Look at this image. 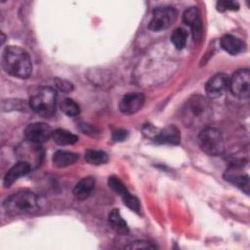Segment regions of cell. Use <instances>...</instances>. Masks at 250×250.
Returning <instances> with one entry per match:
<instances>
[{
	"instance_id": "obj_1",
	"label": "cell",
	"mask_w": 250,
	"mask_h": 250,
	"mask_svg": "<svg viewBox=\"0 0 250 250\" xmlns=\"http://www.w3.org/2000/svg\"><path fill=\"white\" fill-rule=\"evenodd\" d=\"M2 66L7 73L19 78H27L32 71L28 53L19 46H8L2 54Z\"/></svg>"
},
{
	"instance_id": "obj_2",
	"label": "cell",
	"mask_w": 250,
	"mask_h": 250,
	"mask_svg": "<svg viewBox=\"0 0 250 250\" xmlns=\"http://www.w3.org/2000/svg\"><path fill=\"white\" fill-rule=\"evenodd\" d=\"M3 207L10 215L34 213L39 207L38 197L31 191H18L6 198L3 202Z\"/></svg>"
},
{
	"instance_id": "obj_3",
	"label": "cell",
	"mask_w": 250,
	"mask_h": 250,
	"mask_svg": "<svg viewBox=\"0 0 250 250\" xmlns=\"http://www.w3.org/2000/svg\"><path fill=\"white\" fill-rule=\"evenodd\" d=\"M29 105L37 114L49 117L55 114L57 107V91L52 87H41L32 94Z\"/></svg>"
},
{
	"instance_id": "obj_4",
	"label": "cell",
	"mask_w": 250,
	"mask_h": 250,
	"mask_svg": "<svg viewBox=\"0 0 250 250\" xmlns=\"http://www.w3.org/2000/svg\"><path fill=\"white\" fill-rule=\"evenodd\" d=\"M210 104L202 96L194 95L186 104L183 118L188 125H196L204 122L210 113Z\"/></svg>"
},
{
	"instance_id": "obj_5",
	"label": "cell",
	"mask_w": 250,
	"mask_h": 250,
	"mask_svg": "<svg viewBox=\"0 0 250 250\" xmlns=\"http://www.w3.org/2000/svg\"><path fill=\"white\" fill-rule=\"evenodd\" d=\"M200 148L207 154L218 156L225 151V140L222 133L211 127L204 128L197 138Z\"/></svg>"
},
{
	"instance_id": "obj_6",
	"label": "cell",
	"mask_w": 250,
	"mask_h": 250,
	"mask_svg": "<svg viewBox=\"0 0 250 250\" xmlns=\"http://www.w3.org/2000/svg\"><path fill=\"white\" fill-rule=\"evenodd\" d=\"M17 155L20 161L26 162L33 169L41 164L44 150L41 144L25 140L17 147Z\"/></svg>"
},
{
	"instance_id": "obj_7",
	"label": "cell",
	"mask_w": 250,
	"mask_h": 250,
	"mask_svg": "<svg viewBox=\"0 0 250 250\" xmlns=\"http://www.w3.org/2000/svg\"><path fill=\"white\" fill-rule=\"evenodd\" d=\"M177 11L173 7H158L152 13V19L148 24L151 31H161L168 28L177 19Z\"/></svg>"
},
{
	"instance_id": "obj_8",
	"label": "cell",
	"mask_w": 250,
	"mask_h": 250,
	"mask_svg": "<svg viewBox=\"0 0 250 250\" xmlns=\"http://www.w3.org/2000/svg\"><path fill=\"white\" fill-rule=\"evenodd\" d=\"M229 88L231 93L242 100L250 96V72L248 69H239L229 78Z\"/></svg>"
},
{
	"instance_id": "obj_9",
	"label": "cell",
	"mask_w": 250,
	"mask_h": 250,
	"mask_svg": "<svg viewBox=\"0 0 250 250\" xmlns=\"http://www.w3.org/2000/svg\"><path fill=\"white\" fill-rule=\"evenodd\" d=\"M52 133L51 127L42 122L31 123L24 130L25 139L38 144H42L52 138Z\"/></svg>"
},
{
	"instance_id": "obj_10",
	"label": "cell",
	"mask_w": 250,
	"mask_h": 250,
	"mask_svg": "<svg viewBox=\"0 0 250 250\" xmlns=\"http://www.w3.org/2000/svg\"><path fill=\"white\" fill-rule=\"evenodd\" d=\"M148 136L158 144H169V145H178L181 141V134L177 127L170 125L158 131L147 130Z\"/></svg>"
},
{
	"instance_id": "obj_11",
	"label": "cell",
	"mask_w": 250,
	"mask_h": 250,
	"mask_svg": "<svg viewBox=\"0 0 250 250\" xmlns=\"http://www.w3.org/2000/svg\"><path fill=\"white\" fill-rule=\"evenodd\" d=\"M241 168H242V164L232 163V165L228 170H226L225 179L228 182L239 188L240 189L244 190L246 193H248L249 177L247 174L242 172Z\"/></svg>"
},
{
	"instance_id": "obj_12",
	"label": "cell",
	"mask_w": 250,
	"mask_h": 250,
	"mask_svg": "<svg viewBox=\"0 0 250 250\" xmlns=\"http://www.w3.org/2000/svg\"><path fill=\"white\" fill-rule=\"evenodd\" d=\"M229 77L226 73H217L212 76L205 86V91L208 97L218 98L223 95L229 88Z\"/></svg>"
},
{
	"instance_id": "obj_13",
	"label": "cell",
	"mask_w": 250,
	"mask_h": 250,
	"mask_svg": "<svg viewBox=\"0 0 250 250\" xmlns=\"http://www.w3.org/2000/svg\"><path fill=\"white\" fill-rule=\"evenodd\" d=\"M145 103V97L141 93H128L120 101L119 109L124 114H133L139 111Z\"/></svg>"
},
{
	"instance_id": "obj_14",
	"label": "cell",
	"mask_w": 250,
	"mask_h": 250,
	"mask_svg": "<svg viewBox=\"0 0 250 250\" xmlns=\"http://www.w3.org/2000/svg\"><path fill=\"white\" fill-rule=\"evenodd\" d=\"M183 21L190 27L194 40L199 39L202 33V21L199 10L196 7L187 9L183 15Z\"/></svg>"
},
{
	"instance_id": "obj_15",
	"label": "cell",
	"mask_w": 250,
	"mask_h": 250,
	"mask_svg": "<svg viewBox=\"0 0 250 250\" xmlns=\"http://www.w3.org/2000/svg\"><path fill=\"white\" fill-rule=\"evenodd\" d=\"M32 170V168L23 161H19L17 164H15L5 175L4 177V186L10 187L13 185L19 178L26 175Z\"/></svg>"
},
{
	"instance_id": "obj_16",
	"label": "cell",
	"mask_w": 250,
	"mask_h": 250,
	"mask_svg": "<svg viewBox=\"0 0 250 250\" xmlns=\"http://www.w3.org/2000/svg\"><path fill=\"white\" fill-rule=\"evenodd\" d=\"M96 181L93 177H85L81 179L73 188V194L78 200L87 199L95 188Z\"/></svg>"
},
{
	"instance_id": "obj_17",
	"label": "cell",
	"mask_w": 250,
	"mask_h": 250,
	"mask_svg": "<svg viewBox=\"0 0 250 250\" xmlns=\"http://www.w3.org/2000/svg\"><path fill=\"white\" fill-rule=\"evenodd\" d=\"M220 44H221L222 49L230 55L239 54L245 48V44L243 43V41H241L239 38H237L233 35H230V34L224 35L221 38Z\"/></svg>"
},
{
	"instance_id": "obj_18",
	"label": "cell",
	"mask_w": 250,
	"mask_h": 250,
	"mask_svg": "<svg viewBox=\"0 0 250 250\" xmlns=\"http://www.w3.org/2000/svg\"><path fill=\"white\" fill-rule=\"evenodd\" d=\"M79 158V155L65 150H58L54 153L52 161L53 164L58 168H64L74 164Z\"/></svg>"
},
{
	"instance_id": "obj_19",
	"label": "cell",
	"mask_w": 250,
	"mask_h": 250,
	"mask_svg": "<svg viewBox=\"0 0 250 250\" xmlns=\"http://www.w3.org/2000/svg\"><path fill=\"white\" fill-rule=\"evenodd\" d=\"M108 223L111 228L120 234H127L129 228L125 220L122 218L118 209H113L108 215Z\"/></svg>"
},
{
	"instance_id": "obj_20",
	"label": "cell",
	"mask_w": 250,
	"mask_h": 250,
	"mask_svg": "<svg viewBox=\"0 0 250 250\" xmlns=\"http://www.w3.org/2000/svg\"><path fill=\"white\" fill-rule=\"evenodd\" d=\"M53 141L60 146L73 145L78 141V137L64 129H56L52 133Z\"/></svg>"
},
{
	"instance_id": "obj_21",
	"label": "cell",
	"mask_w": 250,
	"mask_h": 250,
	"mask_svg": "<svg viewBox=\"0 0 250 250\" xmlns=\"http://www.w3.org/2000/svg\"><path fill=\"white\" fill-rule=\"evenodd\" d=\"M85 159L93 165H102L108 161V155L103 150L88 149L85 152Z\"/></svg>"
},
{
	"instance_id": "obj_22",
	"label": "cell",
	"mask_w": 250,
	"mask_h": 250,
	"mask_svg": "<svg viewBox=\"0 0 250 250\" xmlns=\"http://www.w3.org/2000/svg\"><path fill=\"white\" fill-rule=\"evenodd\" d=\"M60 107H61V110L65 115L70 116V117L76 116L80 112V107H79L78 104H76L72 99H69V98L62 100L60 104Z\"/></svg>"
},
{
	"instance_id": "obj_23",
	"label": "cell",
	"mask_w": 250,
	"mask_h": 250,
	"mask_svg": "<svg viewBox=\"0 0 250 250\" xmlns=\"http://www.w3.org/2000/svg\"><path fill=\"white\" fill-rule=\"evenodd\" d=\"M188 39V33L184 28H176L173 33L171 34V42L174 44V46L181 50L186 46Z\"/></svg>"
},
{
	"instance_id": "obj_24",
	"label": "cell",
	"mask_w": 250,
	"mask_h": 250,
	"mask_svg": "<svg viewBox=\"0 0 250 250\" xmlns=\"http://www.w3.org/2000/svg\"><path fill=\"white\" fill-rule=\"evenodd\" d=\"M109 188L114 190L116 193H118L121 198H123L124 196H126L129 191L127 189V188L125 187V185L121 182V180L119 178H117L116 176H111L108 178V182H107Z\"/></svg>"
},
{
	"instance_id": "obj_25",
	"label": "cell",
	"mask_w": 250,
	"mask_h": 250,
	"mask_svg": "<svg viewBox=\"0 0 250 250\" xmlns=\"http://www.w3.org/2000/svg\"><path fill=\"white\" fill-rule=\"evenodd\" d=\"M124 204H126V206L128 208H130L132 211L139 213L140 212V202L138 200V198L134 195H132L131 193H128L126 196H124L122 198Z\"/></svg>"
},
{
	"instance_id": "obj_26",
	"label": "cell",
	"mask_w": 250,
	"mask_h": 250,
	"mask_svg": "<svg viewBox=\"0 0 250 250\" xmlns=\"http://www.w3.org/2000/svg\"><path fill=\"white\" fill-rule=\"evenodd\" d=\"M127 249H155L156 245L152 244L149 241H145V240H138L131 242L127 246H125Z\"/></svg>"
},
{
	"instance_id": "obj_27",
	"label": "cell",
	"mask_w": 250,
	"mask_h": 250,
	"mask_svg": "<svg viewBox=\"0 0 250 250\" xmlns=\"http://www.w3.org/2000/svg\"><path fill=\"white\" fill-rule=\"evenodd\" d=\"M239 8V4L236 1H219L217 3V9L218 11L224 12L227 10H230V11H234V10H238Z\"/></svg>"
},
{
	"instance_id": "obj_28",
	"label": "cell",
	"mask_w": 250,
	"mask_h": 250,
	"mask_svg": "<svg viewBox=\"0 0 250 250\" xmlns=\"http://www.w3.org/2000/svg\"><path fill=\"white\" fill-rule=\"evenodd\" d=\"M56 85L62 92H70L73 88L70 82L62 79H56Z\"/></svg>"
},
{
	"instance_id": "obj_29",
	"label": "cell",
	"mask_w": 250,
	"mask_h": 250,
	"mask_svg": "<svg viewBox=\"0 0 250 250\" xmlns=\"http://www.w3.org/2000/svg\"><path fill=\"white\" fill-rule=\"evenodd\" d=\"M127 136H128V132L126 130L118 129V130L113 132L112 139L115 142H122V141H124L127 138Z\"/></svg>"
}]
</instances>
